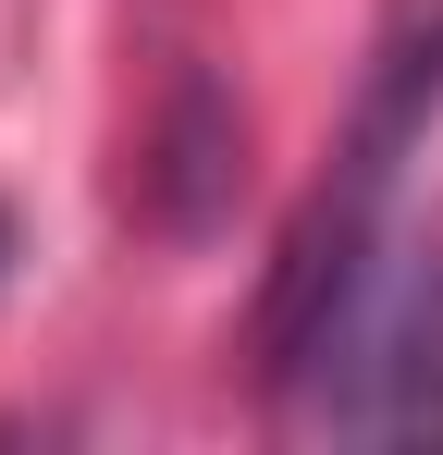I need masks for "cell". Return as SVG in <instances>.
I'll return each instance as SVG.
<instances>
[{"instance_id":"obj_1","label":"cell","mask_w":443,"mask_h":455,"mask_svg":"<svg viewBox=\"0 0 443 455\" xmlns=\"http://www.w3.org/2000/svg\"><path fill=\"white\" fill-rule=\"evenodd\" d=\"M443 124V0H394L382 37L358 62V99H345V136L320 160L308 210L284 222L271 271H259V381L295 406V381L320 370V345L345 332V307L369 296V271L394 259L407 234V160L431 148Z\"/></svg>"},{"instance_id":"obj_2","label":"cell","mask_w":443,"mask_h":455,"mask_svg":"<svg viewBox=\"0 0 443 455\" xmlns=\"http://www.w3.org/2000/svg\"><path fill=\"white\" fill-rule=\"evenodd\" d=\"M295 419L333 443H443V234H394L320 370L295 381Z\"/></svg>"},{"instance_id":"obj_3","label":"cell","mask_w":443,"mask_h":455,"mask_svg":"<svg viewBox=\"0 0 443 455\" xmlns=\"http://www.w3.org/2000/svg\"><path fill=\"white\" fill-rule=\"evenodd\" d=\"M148 160H160V222H173V234H210L222 197L246 185V111H234L210 75H185L173 111H160V136H148Z\"/></svg>"},{"instance_id":"obj_4","label":"cell","mask_w":443,"mask_h":455,"mask_svg":"<svg viewBox=\"0 0 443 455\" xmlns=\"http://www.w3.org/2000/svg\"><path fill=\"white\" fill-rule=\"evenodd\" d=\"M0 271H12V222H0Z\"/></svg>"}]
</instances>
